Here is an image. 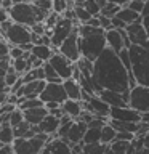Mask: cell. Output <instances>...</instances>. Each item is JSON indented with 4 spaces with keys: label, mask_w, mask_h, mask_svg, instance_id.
<instances>
[{
    "label": "cell",
    "mask_w": 149,
    "mask_h": 154,
    "mask_svg": "<svg viewBox=\"0 0 149 154\" xmlns=\"http://www.w3.org/2000/svg\"><path fill=\"white\" fill-rule=\"evenodd\" d=\"M75 27H77L75 23H72V21H69V19H66V18H61L56 26L53 27L51 48H58V50H59V47L69 38V35L74 32Z\"/></svg>",
    "instance_id": "52a82bcc"
},
{
    "label": "cell",
    "mask_w": 149,
    "mask_h": 154,
    "mask_svg": "<svg viewBox=\"0 0 149 154\" xmlns=\"http://www.w3.org/2000/svg\"><path fill=\"white\" fill-rule=\"evenodd\" d=\"M0 40H5V38H3V34H2V31H0Z\"/></svg>",
    "instance_id": "11a10c76"
},
{
    "label": "cell",
    "mask_w": 149,
    "mask_h": 154,
    "mask_svg": "<svg viewBox=\"0 0 149 154\" xmlns=\"http://www.w3.org/2000/svg\"><path fill=\"white\" fill-rule=\"evenodd\" d=\"M31 32L35 34V35H45L47 34V27H45V23H38V24H34L31 27Z\"/></svg>",
    "instance_id": "60d3db41"
},
{
    "label": "cell",
    "mask_w": 149,
    "mask_h": 154,
    "mask_svg": "<svg viewBox=\"0 0 149 154\" xmlns=\"http://www.w3.org/2000/svg\"><path fill=\"white\" fill-rule=\"evenodd\" d=\"M59 125H61V119H58V117H55V116L48 114L47 117L43 119V122L38 125V128H40L42 133L48 135V137H56L58 130H59Z\"/></svg>",
    "instance_id": "d6986e66"
},
{
    "label": "cell",
    "mask_w": 149,
    "mask_h": 154,
    "mask_svg": "<svg viewBox=\"0 0 149 154\" xmlns=\"http://www.w3.org/2000/svg\"><path fill=\"white\" fill-rule=\"evenodd\" d=\"M79 27V26H77ZM74 29V32L69 35V38L62 43V45L59 47V53L62 56H66L69 61H72L75 64L77 61L82 58L80 55V45H79V29Z\"/></svg>",
    "instance_id": "30bf717a"
},
{
    "label": "cell",
    "mask_w": 149,
    "mask_h": 154,
    "mask_svg": "<svg viewBox=\"0 0 149 154\" xmlns=\"http://www.w3.org/2000/svg\"><path fill=\"white\" fill-rule=\"evenodd\" d=\"M16 137H14V130L10 124L0 125V141L3 144H13Z\"/></svg>",
    "instance_id": "484cf974"
},
{
    "label": "cell",
    "mask_w": 149,
    "mask_h": 154,
    "mask_svg": "<svg viewBox=\"0 0 149 154\" xmlns=\"http://www.w3.org/2000/svg\"><path fill=\"white\" fill-rule=\"evenodd\" d=\"M130 72L122 64L117 53L111 48L101 53V56L93 63V80L103 90L115 91L123 95L130 103Z\"/></svg>",
    "instance_id": "6da1fadb"
},
{
    "label": "cell",
    "mask_w": 149,
    "mask_h": 154,
    "mask_svg": "<svg viewBox=\"0 0 149 154\" xmlns=\"http://www.w3.org/2000/svg\"><path fill=\"white\" fill-rule=\"evenodd\" d=\"M48 63L53 66V69H55L56 74L62 79V82L72 79V75H74V69H75V64H74L72 61L67 60L66 56H62L61 53H55Z\"/></svg>",
    "instance_id": "8fae6325"
},
{
    "label": "cell",
    "mask_w": 149,
    "mask_h": 154,
    "mask_svg": "<svg viewBox=\"0 0 149 154\" xmlns=\"http://www.w3.org/2000/svg\"><path fill=\"white\" fill-rule=\"evenodd\" d=\"M128 146H130V143H127V141H115L111 144V151H112L114 154H127V151H128Z\"/></svg>",
    "instance_id": "836d02e7"
},
{
    "label": "cell",
    "mask_w": 149,
    "mask_h": 154,
    "mask_svg": "<svg viewBox=\"0 0 149 154\" xmlns=\"http://www.w3.org/2000/svg\"><path fill=\"white\" fill-rule=\"evenodd\" d=\"M32 3L35 5L37 8H40L42 11H45V13L53 11V2H50V0H35V2H32Z\"/></svg>",
    "instance_id": "8d00e7d4"
},
{
    "label": "cell",
    "mask_w": 149,
    "mask_h": 154,
    "mask_svg": "<svg viewBox=\"0 0 149 154\" xmlns=\"http://www.w3.org/2000/svg\"><path fill=\"white\" fill-rule=\"evenodd\" d=\"M143 26H144V29H146V34H147V37H149V18H144L143 19Z\"/></svg>",
    "instance_id": "f907efd6"
},
{
    "label": "cell",
    "mask_w": 149,
    "mask_h": 154,
    "mask_svg": "<svg viewBox=\"0 0 149 154\" xmlns=\"http://www.w3.org/2000/svg\"><path fill=\"white\" fill-rule=\"evenodd\" d=\"M115 138H117V132L109 124H106L103 127V132H101V143L106 144V146H111L115 141Z\"/></svg>",
    "instance_id": "4316f807"
},
{
    "label": "cell",
    "mask_w": 149,
    "mask_h": 154,
    "mask_svg": "<svg viewBox=\"0 0 149 154\" xmlns=\"http://www.w3.org/2000/svg\"><path fill=\"white\" fill-rule=\"evenodd\" d=\"M115 18L122 19V21L127 24V26H130V24H135V23H138V21H141V19H143L141 14L132 11L130 8H122V10L117 13V16H115Z\"/></svg>",
    "instance_id": "d4e9b609"
},
{
    "label": "cell",
    "mask_w": 149,
    "mask_h": 154,
    "mask_svg": "<svg viewBox=\"0 0 149 154\" xmlns=\"http://www.w3.org/2000/svg\"><path fill=\"white\" fill-rule=\"evenodd\" d=\"M111 120H119V122H132L139 124L141 122V114L136 112L135 109L128 108H111Z\"/></svg>",
    "instance_id": "9a60e30c"
},
{
    "label": "cell",
    "mask_w": 149,
    "mask_h": 154,
    "mask_svg": "<svg viewBox=\"0 0 149 154\" xmlns=\"http://www.w3.org/2000/svg\"><path fill=\"white\" fill-rule=\"evenodd\" d=\"M43 71H45V82L47 84H62V79L56 74V71L53 69L50 63L43 64Z\"/></svg>",
    "instance_id": "f1b7e54d"
},
{
    "label": "cell",
    "mask_w": 149,
    "mask_h": 154,
    "mask_svg": "<svg viewBox=\"0 0 149 154\" xmlns=\"http://www.w3.org/2000/svg\"><path fill=\"white\" fill-rule=\"evenodd\" d=\"M109 146L103 143H95V144H84V154H106Z\"/></svg>",
    "instance_id": "4dcf8cb0"
},
{
    "label": "cell",
    "mask_w": 149,
    "mask_h": 154,
    "mask_svg": "<svg viewBox=\"0 0 149 154\" xmlns=\"http://www.w3.org/2000/svg\"><path fill=\"white\" fill-rule=\"evenodd\" d=\"M10 19V14H8V11L7 10H3L2 7H0V24H3L5 21H8Z\"/></svg>",
    "instance_id": "ee69618b"
},
{
    "label": "cell",
    "mask_w": 149,
    "mask_h": 154,
    "mask_svg": "<svg viewBox=\"0 0 149 154\" xmlns=\"http://www.w3.org/2000/svg\"><path fill=\"white\" fill-rule=\"evenodd\" d=\"M136 154H149V149H146V148H143V149H138V152Z\"/></svg>",
    "instance_id": "f5cc1de1"
},
{
    "label": "cell",
    "mask_w": 149,
    "mask_h": 154,
    "mask_svg": "<svg viewBox=\"0 0 149 154\" xmlns=\"http://www.w3.org/2000/svg\"><path fill=\"white\" fill-rule=\"evenodd\" d=\"M40 100L43 103H58L62 104L67 101V95L62 84H47L43 93L40 95Z\"/></svg>",
    "instance_id": "7c38bea8"
},
{
    "label": "cell",
    "mask_w": 149,
    "mask_h": 154,
    "mask_svg": "<svg viewBox=\"0 0 149 154\" xmlns=\"http://www.w3.org/2000/svg\"><path fill=\"white\" fill-rule=\"evenodd\" d=\"M53 11L62 16V14L67 11V2L66 0H55V2H53Z\"/></svg>",
    "instance_id": "74e56055"
},
{
    "label": "cell",
    "mask_w": 149,
    "mask_h": 154,
    "mask_svg": "<svg viewBox=\"0 0 149 154\" xmlns=\"http://www.w3.org/2000/svg\"><path fill=\"white\" fill-rule=\"evenodd\" d=\"M77 29H79V45L82 58L95 63L101 56V53L108 48L106 31L101 27L87 26V24H80Z\"/></svg>",
    "instance_id": "7a4b0ae2"
},
{
    "label": "cell",
    "mask_w": 149,
    "mask_h": 154,
    "mask_svg": "<svg viewBox=\"0 0 149 154\" xmlns=\"http://www.w3.org/2000/svg\"><path fill=\"white\" fill-rule=\"evenodd\" d=\"M24 112V120L32 125V127H35V125H40L43 122V119L48 116V111L47 108L43 106V108H35V109H29V111H23Z\"/></svg>",
    "instance_id": "ffe728a7"
},
{
    "label": "cell",
    "mask_w": 149,
    "mask_h": 154,
    "mask_svg": "<svg viewBox=\"0 0 149 154\" xmlns=\"http://www.w3.org/2000/svg\"><path fill=\"white\" fill-rule=\"evenodd\" d=\"M61 109L64 116H69L71 119L77 120L80 117V114L84 112V106H82V101H72V100H67L66 103L61 104Z\"/></svg>",
    "instance_id": "44dd1931"
},
{
    "label": "cell",
    "mask_w": 149,
    "mask_h": 154,
    "mask_svg": "<svg viewBox=\"0 0 149 154\" xmlns=\"http://www.w3.org/2000/svg\"><path fill=\"white\" fill-rule=\"evenodd\" d=\"M10 19L14 24H21L26 27H32L34 24L45 23L50 13L42 11L40 8H37L32 2H14L13 8L8 11Z\"/></svg>",
    "instance_id": "3957f363"
},
{
    "label": "cell",
    "mask_w": 149,
    "mask_h": 154,
    "mask_svg": "<svg viewBox=\"0 0 149 154\" xmlns=\"http://www.w3.org/2000/svg\"><path fill=\"white\" fill-rule=\"evenodd\" d=\"M119 58H120V61H122V64L127 67V71L132 72V60H130V51H128V48H125V50L120 51V53H119Z\"/></svg>",
    "instance_id": "d590c367"
},
{
    "label": "cell",
    "mask_w": 149,
    "mask_h": 154,
    "mask_svg": "<svg viewBox=\"0 0 149 154\" xmlns=\"http://www.w3.org/2000/svg\"><path fill=\"white\" fill-rule=\"evenodd\" d=\"M87 26H91V27H101V24H99V16L91 18L90 21L87 23Z\"/></svg>",
    "instance_id": "f6af8a7d"
},
{
    "label": "cell",
    "mask_w": 149,
    "mask_h": 154,
    "mask_svg": "<svg viewBox=\"0 0 149 154\" xmlns=\"http://www.w3.org/2000/svg\"><path fill=\"white\" fill-rule=\"evenodd\" d=\"M24 51L23 48H19V47H11V50H10V58H11V61L14 60H19V58H24Z\"/></svg>",
    "instance_id": "ab89813d"
},
{
    "label": "cell",
    "mask_w": 149,
    "mask_h": 154,
    "mask_svg": "<svg viewBox=\"0 0 149 154\" xmlns=\"http://www.w3.org/2000/svg\"><path fill=\"white\" fill-rule=\"evenodd\" d=\"M80 7H84L93 18L101 14V8H99V5L96 0H85V2H80Z\"/></svg>",
    "instance_id": "1f68e13d"
},
{
    "label": "cell",
    "mask_w": 149,
    "mask_h": 154,
    "mask_svg": "<svg viewBox=\"0 0 149 154\" xmlns=\"http://www.w3.org/2000/svg\"><path fill=\"white\" fill-rule=\"evenodd\" d=\"M141 122L149 125V112H146V114H141Z\"/></svg>",
    "instance_id": "816d5d0a"
},
{
    "label": "cell",
    "mask_w": 149,
    "mask_h": 154,
    "mask_svg": "<svg viewBox=\"0 0 149 154\" xmlns=\"http://www.w3.org/2000/svg\"><path fill=\"white\" fill-rule=\"evenodd\" d=\"M51 138L53 137H48L45 133H38L31 140L16 138L13 143V152L14 154H40Z\"/></svg>",
    "instance_id": "5b68a950"
},
{
    "label": "cell",
    "mask_w": 149,
    "mask_h": 154,
    "mask_svg": "<svg viewBox=\"0 0 149 154\" xmlns=\"http://www.w3.org/2000/svg\"><path fill=\"white\" fill-rule=\"evenodd\" d=\"M62 87H64V90H66L67 100L82 101V87H80V84L77 80H74V79L64 80L62 82Z\"/></svg>",
    "instance_id": "7402d4cb"
},
{
    "label": "cell",
    "mask_w": 149,
    "mask_h": 154,
    "mask_svg": "<svg viewBox=\"0 0 149 154\" xmlns=\"http://www.w3.org/2000/svg\"><path fill=\"white\" fill-rule=\"evenodd\" d=\"M7 75V71H3V69H0V77H5Z\"/></svg>",
    "instance_id": "db71d44e"
},
{
    "label": "cell",
    "mask_w": 149,
    "mask_h": 154,
    "mask_svg": "<svg viewBox=\"0 0 149 154\" xmlns=\"http://www.w3.org/2000/svg\"><path fill=\"white\" fill-rule=\"evenodd\" d=\"M128 51L132 60V74L136 79V84L141 87H149V50L132 45Z\"/></svg>",
    "instance_id": "277c9868"
},
{
    "label": "cell",
    "mask_w": 149,
    "mask_h": 154,
    "mask_svg": "<svg viewBox=\"0 0 149 154\" xmlns=\"http://www.w3.org/2000/svg\"><path fill=\"white\" fill-rule=\"evenodd\" d=\"M141 18H149V0L146 3H144V10H143V13H141Z\"/></svg>",
    "instance_id": "c3c4849f"
},
{
    "label": "cell",
    "mask_w": 149,
    "mask_h": 154,
    "mask_svg": "<svg viewBox=\"0 0 149 154\" xmlns=\"http://www.w3.org/2000/svg\"><path fill=\"white\" fill-rule=\"evenodd\" d=\"M136 152H138L136 146H135L133 143H130V146H128V151H127V154H136Z\"/></svg>",
    "instance_id": "681fc988"
},
{
    "label": "cell",
    "mask_w": 149,
    "mask_h": 154,
    "mask_svg": "<svg viewBox=\"0 0 149 154\" xmlns=\"http://www.w3.org/2000/svg\"><path fill=\"white\" fill-rule=\"evenodd\" d=\"M21 79V75H18L16 72H14V69H13V66L8 69V72H7V75H5V85H7V88H11V87L16 84V82Z\"/></svg>",
    "instance_id": "e575fe53"
},
{
    "label": "cell",
    "mask_w": 149,
    "mask_h": 154,
    "mask_svg": "<svg viewBox=\"0 0 149 154\" xmlns=\"http://www.w3.org/2000/svg\"><path fill=\"white\" fill-rule=\"evenodd\" d=\"M32 38V32H31V27H26V26H21V24H14L10 27V31L7 32L5 35V40H7L11 47H24L27 43H32L31 42Z\"/></svg>",
    "instance_id": "8992f818"
},
{
    "label": "cell",
    "mask_w": 149,
    "mask_h": 154,
    "mask_svg": "<svg viewBox=\"0 0 149 154\" xmlns=\"http://www.w3.org/2000/svg\"><path fill=\"white\" fill-rule=\"evenodd\" d=\"M128 106L139 114L149 112V87H135L130 90V103Z\"/></svg>",
    "instance_id": "ba28073f"
},
{
    "label": "cell",
    "mask_w": 149,
    "mask_h": 154,
    "mask_svg": "<svg viewBox=\"0 0 149 154\" xmlns=\"http://www.w3.org/2000/svg\"><path fill=\"white\" fill-rule=\"evenodd\" d=\"M122 10V5H120V2H108V5L101 10V16H104V18H109V19H112L117 16V13Z\"/></svg>",
    "instance_id": "83f0119b"
},
{
    "label": "cell",
    "mask_w": 149,
    "mask_h": 154,
    "mask_svg": "<svg viewBox=\"0 0 149 154\" xmlns=\"http://www.w3.org/2000/svg\"><path fill=\"white\" fill-rule=\"evenodd\" d=\"M0 154H14L13 152V144H5V146L0 149Z\"/></svg>",
    "instance_id": "bcb514c9"
},
{
    "label": "cell",
    "mask_w": 149,
    "mask_h": 154,
    "mask_svg": "<svg viewBox=\"0 0 149 154\" xmlns=\"http://www.w3.org/2000/svg\"><path fill=\"white\" fill-rule=\"evenodd\" d=\"M10 50H11V45L7 40H0V60L10 58Z\"/></svg>",
    "instance_id": "f35d334b"
},
{
    "label": "cell",
    "mask_w": 149,
    "mask_h": 154,
    "mask_svg": "<svg viewBox=\"0 0 149 154\" xmlns=\"http://www.w3.org/2000/svg\"><path fill=\"white\" fill-rule=\"evenodd\" d=\"M125 31H127V34H128L130 43L135 45V47H144L149 42L146 29H144V26H143V19L138 21V23H135V24H130Z\"/></svg>",
    "instance_id": "5bb4252c"
},
{
    "label": "cell",
    "mask_w": 149,
    "mask_h": 154,
    "mask_svg": "<svg viewBox=\"0 0 149 154\" xmlns=\"http://www.w3.org/2000/svg\"><path fill=\"white\" fill-rule=\"evenodd\" d=\"M111 127H112L117 133H133V135H136L138 133V130H139V124H132V122H119V120H111L109 119V122H108Z\"/></svg>",
    "instance_id": "603a6c76"
},
{
    "label": "cell",
    "mask_w": 149,
    "mask_h": 154,
    "mask_svg": "<svg viewBox=\"0 0 149 154\" xmlns=\"http://www.w3.org/2000/svg\"><path fill=\"white\" fill-rule=\"evenodd\" d=\"M74 11H75V18H77V23H79V24H87L91 18H93L84 7H80V2H75Z\"/></svg>",
    "instance_id": "f546056e"
},
{
    "label": "cell",
    "mask_w": 149,
    "mask_h": 154,
    "mask_svg": "<svg viewBox=\"0 0 149 154\" xmlns=\"http://www.w3.org/2000/svg\"><path fill=\"white\" fill-rule=\"evenodd\" d=\"M87 128H88L87 124L80 122V120H74V124H72V127L69 130V135H67V144L72 146V144L84 143V137L87 133Z\"/></svg>",
    "instance_id": "2e32d148"
},
{
    "label": "cell",
    "mask_w": 149,
    "mask_h": 154,
    "mask_svg": "<svg viewBox=\"0 0 149 154\" xmlns=\"http://www.w3.org/2000/svg\"><path fill=\"white\" fill-rule=\"evenodd\" d=\"M99 24H101V29H104L106 32L112 29V19L104 18V16H101V14H99Z\"/></svg>",
    "instance_id": "b9f144b4"
},
{
    "label": "cell",
    "mask_w": 149,
    "mask_h": 154,
    "mask_svg": "<svg viewBox=\"0 0 149 154\" xmlns=\"http://www.w3.org/2000/svg\"><path fill=\"white\" fill-rule=\"evenodd\" d=\"M106 104H109L111 108H128V100L123 95L115 93V91H109V90H103L98 95Z\"/></svg>",
    "instance_id": "e0dca14e"
},
{
    "label": "cell",
    "mask_w": 149,
    "mask_h": 154,
    "mask_svg": "<svg viewBox=\"0 0 149 154\" xmlns=\"http://www.w3.org/2000/svg\"><path fill=\"white\" fill-rule=\"evenodd\" d=\"M16 109V106H13V104H3V106H0V116H3V114H11L13 111Z\"/></svg>",
    "instance_id": "7bdbcfd3"
},
{
    "label": "cell",
    "mask_w": 149,
    "mask_h": 154,
    "mask_svg": "<svg viewBox=\"0 0 149 154\" xmlns=\"http://www.w3.org/2000/svg\"><path fill=\"white\" fill-rule=\"evenodd\" d=\"M106 154H114V152H112V151H111V148H109V149H108V151H106Z\"/></svg>",
    "instance_id": "9f6ffc18"
},
{
    "label": "cell",
    "mask_w": 149,
    "mask_h": 154,
    "mask_svg": "<svg viewBox=\"0 0 149 154\" xmlns=\"http://www.w3.org/2000/svg\"><path fill=\"white\" fill-rule=\"evenodd\" d=\"M8 91H3V93H0V106H3V104H7V101H8Z\"/></svg>",
    "instance_id": "7dc6e473"
},
{
    "label": "cell",
    "mask_w": 149,
    "mask_h": 154,
    "mask_svg": "<svg viewBox=\"0 0 149 154\" xmlns=\"http://www.w3.org/2000/svg\"><path fill=\"white\" fill-rule=\"evenodd\" d=\"M40 154H72V151L67 143H64L62 140L56 138V137H53L47 143V146L43 148V151Z\"/></svg>",
    "instance_id": "ac0fdd59"
},
{
    "label": "cell",
    "mask_w": 149,
    "mask_h": 154,
    "mask_svg": "<svg viewBox=\"0 0 149 154\" xmlns=\"http://www.w3.org/2000/svg\"><path fill=\"white\" fill-rule=\"evenodd\" d=\"M23 122H24V112L19 108H16L11 114H10V125L14 128V127H18V125L23 124Z\"/></svg>",
    "instance_id": "d6a6232c"
},
{
    "label": "cell",
    "mask_w": 149,
    "mask_h": 154,
    "mask_svg": "<svg viewBox=\"0 0 149 154\" xmlns=\"http://www.w3.org/2000/svg\"><path fill=\"white\" fill-rule=\"evenodd\" d=\"M31 53L37 58V60H40L43 63H48L51 60V56L55 55V50H53L51 47H47V45H34Z\"/></svg>",
    "instance_id": "cb8c5ba5"
},
{
    "label": "cell",
    "mask_w": 149,
    "mask_h": 154,
    "mask_svg": "<svg viewBox=\"0 0 149 154\" xmlns=\"http://www.w3.org/2000/svg\"><path fill=\"white\" fill-rule=\"evenodd\" d=\"M106 42H108V48H111L114 53H119L125 50V48H130L132 43H130L128 34L125 29L122 31H117V29H111V31L106 32Z\"/></svg>",
    "instance_id": "9c48e42d"
},
{
    "label": "cell",
    "mask_w": 149,
    "mask_h": 154,
    "mask_svg": "<svg viewBox=\"0 0 149 154\" xmlns=\"http://www.w3.org/2000/svg\"><path fill=\"white\" fill-rule=\"evenodd\" d=\"M82 106H84V111H88L95 116V117H99V119H108L109 120V116H111V106L106 104L99 96H93L90 101H82Z\"/></svg>",
    "instance_id": "4fadbf2b"
}]
</instances>
